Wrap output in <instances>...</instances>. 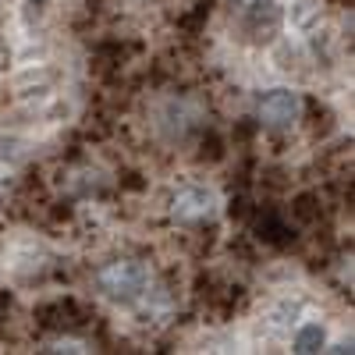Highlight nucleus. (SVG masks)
<instances>
[{
    "label": "nucleus",
    "mask_w": 355,
    "mask_h": 355,
    "mask_svg": "<svg viewBox=\"0 0 355 355\" xmlns=\"http://www.w3.org/2000/svg\"><path fill=\"white\" fill-rule=\"evenodd\" d=\"M302 110L306 103L299 100V93L291 89H266L256 100V117H259V128H270V132H288L302 121Z\"/></svg>",
    "instance_id": "2"
},
{
    "label": "nucleus",
    "mask_w": 355,
    "mask_h": 355,
    "mask_svg": "<svg viewBox=\"0 0 355 355\" xmlns=\"http://www.w3.org/2000/svg\"><path fill=\"white\" fill-rule=\"evenodd\" d=\"M53 82H57V71H53V68H46V64H36V68H33V64H28L25 71L15 75L11 85H15L18 96L28 100V96H46L50 89H53Z\"/></svg>",
    "instance_id": "6"
},
{
    "label": "nucleus",
    "mask_w": 355,
    "mask_h": 355,
    "mask_svg": "<svg viewBox=\"0 0 355 355\" xmlns=\"http://www.w3.org/2000/svg\"><path fill=\"white\" fill-rule=\"evenodd\" d=\"M199 160H206V164H217V160H224V139L217 135V132H206L202 139H199Z\"/></svg>",
    "instance_id": "10"
},
{
    "label": "nucleus",
    "mask_w": 355,
    "mask_h": 355,
    "mask_svg": "<svg viewBox=\"0 0 355 355\" xmlns=\"http://www.w3.org/2000/svg\"><path fill=\"white\" fill-rule=\"evenodd\" d=\"M28 4H33V8H43V4H50V0H28Z\"/></svg>",
    "instance_id": "12"
},
{
    "label": "nucleus",
    "mask_w": 355,
    "mask_h": 355,
    "mask_svg": "<svg viewBox=\"0 0 355 355\" xmlns=\"http://www.w3.org/2000/svg\"><path fill=\"white\" fill-rule=\"evenodd\" d=\"M284 25V11L277 8V0H252V4L242 8V36L256 46L274 43L281 36Z\"/></svg>",
    "instance_id": "3"
},
{
    "label": "nucleus",
    "mask_w": 355,
    "mask_h": 355,
    "mask_svg": "<svg viewBox=\"0 0 355 355\" xmlns=\"http://www.w3.org/2000/svg\"><path fill=\"white\" fill-rule=\"evenodd\" d=\"M295 352H320L327 348V331H323V323H302L299 331H295Z\"/></svg>",
    "instance_id": "7"
},
{
    "label": "nucleus",
    "mask_w": 355,
    "mask_h": 355,
    "mask_svg": "<svg viewBox=\"0 0 355 355\" xmlns=\"http://www.w3.org/2000/svg\"><path fill=\"white\" fill-rule=\"evenodd\" d=\"M217 192L214 189H206V185H182L174 192L171 199V214L174 220H182V224H206V220H214L217 214Z\"/></svg>",
    "instance_id": "4"
},
{
    "label": "nucleus",
    "mask_w": 355,
    "mask_h": 355,
    "mask_svg": "<svg viewBox=\"0 0 355 355\" xmlns=\"http://www.w3.org/2000/svg\"><path fill=\"white\" fill-rule=\"evenodd\" d=\"M284 18H288L291 28H313V21L320 18V4L316 0H291Z\"/></svg>",
    "instance_id": "8"
},
{
    "label": "nucleus",
    "mask_w": 355,
    "mask_h": 355,
    "mask_svg": "<svg viewBox=\"0 0 355 355\" xmlns=\"http://www.w3.org/2000/svg\"><path fill=\"white\" fill-rule=\"evenodd\" d=\"M288 234H295V231H291L288 217L277 210V206L256 210V239H259V242H266V245H284Z\"/></svg>",
    "instance_id": "5"
},
{
    "label": "nucleus",
    "mask_w": 355,
    "mask_h": 355,
    "mask_svg": "<svg viewBox=\"0 0 355 355\" xmlns=\"http://www.w3.org/2000/svg\"><path fill=\"white\" fill-rule=\"evenodd\" d=\"M96 288L107 295L110 302H121V306H132L139 299H146L153 288V270L139 259H117L110 263L107 270H100L96 277Z\"/></svg>",
    "instance_id": "1"
},
{
    "label": "nucleus",
    "mask_w": 355,
    "mask_h": 355,
    "mask_svg": "<svg viewBox=\"0 0 355 355\" xmlns=\"http://www.w3.org/2000/svg\"><path fill=\"white\" fill-rule=\"evenodd\" d=\"M25 157V142L18 135H0V164H18Z\"/></svg>",
    "instance_id": "11"
},
{
    "label": "nucleus",
    "mask_w": 355,
    "mask_h": 355,
    "mask_svg": "<svg viewBox=\"0 0 355 355\" xmlns=\"http://www.w3.org/2000/svg\"><path fill=\"white\" fill-rule=\"evenodd\" d=\"M274 61H277V68L281 71H302V64H306V50L302 46H291V43H277L274 46Z\"/></svg>",
    "instance_id": "9"
}]
</instances>
